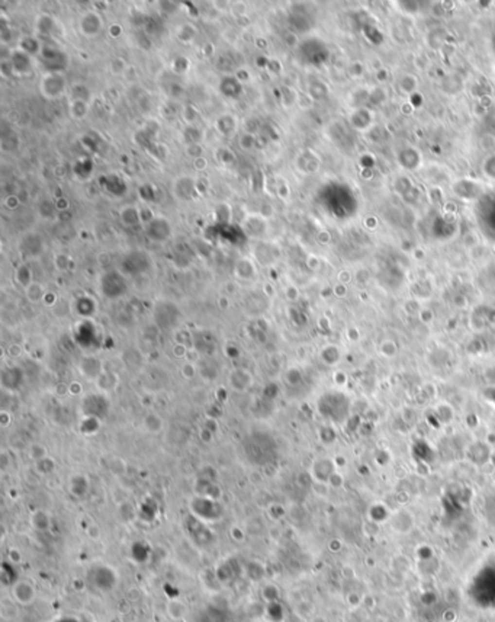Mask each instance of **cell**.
<instances>
[{
    "label": "cell",
    "instance_id": "obj_1",
    "mask_svg": "<svg viewBox=\"0 0 495 622\" xmlns=\"http://www.w3.org/2000/svg\"><path fill=\"white\" fill-rule=\"evenodd\" d=\"M66 91V80L58 73H48L41 82V92L48 99H55L61 96Z\"/></svg>",
    "mask_w": 495,
    "mask_h": 622
},
{
    "label": "cell",
    "instance_id": "obj_2",
    "mask_svg": "<svg viewBox=\"0 0 495 622\" xmlns=\"http://www.w3.org/2000/svg\"><path fill=\"white\" fill-rule=\"evenodd\" d=\"M145 231H147V236L153 241H164L172 233V225L166 218L157 217V218H151L148 221Z\"/></svg>",
    "mask_w": 495,
    "mask_h": 622
},
{
    "label": "cell",
    "instance_id": "obj_3",
    "mask_svg": "<svg viewBox=\"0 0 495 622\" xmlns=\"http://www.w3.org/2000/svg\"><path fill=\"white\" fill-rule=\"evenodd\" d=\"M12 592H13V598H15V601H16L19 605H23V606H28V605L34 604V601H35V598H36L35 587H34L29 582H26V580H23V582H18V583L13 586Z\"/></svg>",
    "mask_w": 495,
    "mask_h": 622
},
{
    "label": "cell",
    "instance_id": "obj_4",
    "mask_svg": "<svg viewBox=\"0 0 495 622\" xmlns=\"http://www.w3.org/2000/svg\"><path fill=\"white\" fill-rule=\"evenodd\" d=\"M80 32L86 37L98 35L102 29V18L96 12H88L80 18Z\"/></svg>",
    "mask_w": 495,
    "mask_h": 622
},
{
    "label": "cell",
    "instance_id": "obj_5",
    "mask_svg": "<svg viewBox=\"0 0 495 622\" xmlns=\"http://www.w3.org/2000/svg\"><path fill=\"white\" fill-rule=\"evenodd\" d=\"M251 380L253 378H251V375H250L248 371L237 369V371L231 372L230 385H231V388H234L237 391H244V390H247L251 385Z\"/></svg>",
    "mask_w": 495,
    "mask_h": 622
},
{
    "label": "cell",
    "instance_id": "obj_6",
    "mask_svg": "<svg viewBox=\"0 0 495 622\" xmlns=\"http://www.w3.org/2000/svg\"><path fill=\"white\" fill-rule=\"evenodd\" d=\"M166 611H167V615H169L173 621L179 622V621H183V620L186 618L188 606H186V604H185V602L175 599V601H170V602L167 604Z\"/></svg>",
    "mask_w": 495,
    "mask_h": 622
},
{
    "label": "cell",
    "instance_id": "obj_7",
    "mask_svg": "<svg viewBox=\"0 0 495 622\" xmlns=\"http://www.w3.org/2000/svg\"><path fill=\"white\" fill-rule=\"evenodd\" d=\"M215 127H216L218 132L224 134V137H231V135L235 132L237 121H235V118H234V116L224 115V116H221V118H218V119H216Z\"/></svg>",
    "mask_w": 495,
    "mask_h": 622
},
{
    "label": "cell",
    "instance_id": "obj_8",
    "mask_svg": "<svg viewBox=\"0 0 495 622\" xmlns=\"http://www.w3.org/2000/svg\"><path fill=\"white\" fill-rule=\"evenodd\" d=\"M110 281H116V290H110L109 291V294H107V297L109 298H115V297H119V295H122L124 294V291H125V284H124V279L121 278V275L119 274H106L103 278H102V285H109V282ZM115 284H112V287H113Z\"/></svg>",
    "mask_w": 495,
    "mask_h": 622
},
{
    "label": "cell",
    "instance_id": "obj_9",
    "mask_svg": "<svg viewBox=\"0 0 495 622\" xmlns=\"http://www.w3.org/2000/svg\"><path fill=\"white\" fill-rule=\"evenodd\" d=\"M180 181V183L183 185V188L182 189H175L173 188V192H175V195L179 198V200H183V201H186V200H191L192 198V194H194V191H195V183H194V179H191V178H186V176H183V178H180L179 179Z\"/></svg>",
    "mask_w": 495,
    "mask_h": 622
},
{
    "label": "cell",
    "instance_id": "obj_10",
    "mask_svg": "<svg viewBox=\"0 0 495 622\" xmlns=\"http://www.w3.org/2000/svg\"><path fill=\"white\" fill-rule=\"evenodd\" d=\"M26 297H28V300H29V301H32V303H38V301H41V300L45 297V291H44V288H42V285H41V284H38V282H32V284L26 288Z\"/></svg>",
    "mask_w": 495,
    "mask_h": 622
},
{
    "label": "cell",
    "instance_id": "obj_11",
    "mask_svg": "<svg viewBox=\"0 0 495 622\" xmlns=\"http://www.w3.org/2000/svg\"><path fill=\"white\" fill-rule=\"evenodd\" d=\"M121 217H122L124 222L128 224V225H134V224L140 222V211L134 207L124 208L122 212H121Z\"/></svg>",
    "mask_w": 495,
    "mask_h": 622
},
{
    "label": "cell",
    "instance_id": "obj_12",
    "mask_svg": "<svg viewBox=\"0 0 495 622\" xmlns=\"http://www.w3.org/2000/svg\"><path fill=\"white\" fill-rule=\"evenodd\" d=\"M295 611L301 618H312L314 617V605L309 601L302 599L295 605Z\"/></svg>",
    "mask_w": 495,
    "mask_h": 622
},
{
    "label": "cell",
    "instance_id": "obj_13",
    "mask_svg": "<svg viewBox=\"0 0 495 622\" xmlns=\"http://www.w3.org/2000/svg\"><path fill=\"white\" fill-rule=\"evenodd\" d=\"M70 112H71V115H73V116H76V118H83V116L88 113V105H86V102H85V99H74V101L71 102Z\"/></svg>",
    "mask_w": 495,
    "mask_h": 622
},
{
    "label": "cell",
    "instance_id": "obj_14",
    "mask_svg": "<svg viewBox=\"0 0 495 622\" xmlns=\"http://www.w3.org/2000/svg\"><path fill=\"white\" fill-rule=\"evenodd\" d=\"M145 426H147V427H148V430H151L153 433H159V432H160V429H161V426H163V421H161V419H160L159 416L150 415V416H147V419H145Z\"/></svg>",
    "mask_w": 495,
    "mask_h": 622
},
{
    "label": "cell",
    "instance_id": "obj_15",
    "mask_svg": "<svg viewBox=\"0 0 495 622\" xmlns=\"http://www.w3.org/2000/svg\"><path fill=\"white\" fill-rule=\"evenodd\" d=\"M396 352H398V348H396V345L392 340H387L381 346V353L384 356H387V358H394L396 355Z\"/></svg>",
    "mask_w": 495,
    "mask_h": 622
},
{
    "label": "cell",
    "instance_id": "obj_16",
    "mask_svg": "<svg viewBox=\"0 0 495 622\" xmlns=\"http://www.w3.org/2000/svg\"><path fill=\"white\" fill-rule=\"evenodd\" d=\"M31 458L32 459H35V461H42L44 458H47V449L42 446V445H39V443H35L32 448H31Z\"/></svg>",
    "mask_w": 495,
    "mask_h": 622
},
{
    "label": "cell",
    "instance_id": "obj_17",
    "mask_svg": "<svg viewBox=\"0 0 495 622\" xmlns=\"http://www.w3.org/2000/svg\"><path fill=\"white\" fill-rule=\"evenodd\" d=\"M346 601H347V605L350 606V608H359L362 604H363V596H360L359 593H356V592H350L349 595H347V598H346Z\"/></svg>",
    "mask_w": 495,
    "mask_h": 622
},
{
    "label": "cell",
    "instance_id": "obj_18",
    "mask_svg": "<svg viewBox=\"0 0 495 622\" xmlns=\"http://www.w3.org/2000/svg\"><path fill=\"white\" fill-rule=\"evenodd\" d=\"M182 375L186 378V380H191V378H194L195 375H196V365L194 364V362H186L183 366H182Z\"/></svg>",
    "mask_w": 495,
    "mask_h": 622
},
{
    "label": "cell",
    "instance_id": "obj_19",
    "mask_svg": "<svg viewBox=\"0 0 495 622\" xmlns=\"http://www.w3.org/2000/svg\"><path fill=\"white\" fill-rule=\"evenodd\" d=\"M328 486L330 487H333V489H340L341 486H343V483H344V478H343V476L340 474V473H337V471H334L331 476H330V478H328Z\"/></svg>",
    "mask_w": 495,
    "mask_h": 622
},
{
    "label": "cell",
    "instance_id": "obj_20",
    "mask_svg": "<svg viewBox=\"0 0 495 622\" xmlns=\"http://www.w3.org/2000/svg\"><path fill=\"white\" fill-rule=\"evenodd\" d=\"M7 611H12V612L18 614V609H16V606H15L13 601L3 599V602H1V617H3L4 620H7V615H9V612H7Z\"/></svg>",
    "mask_w": 495,
    "mask_h": 622
},
{
    "label": "cell",
    "instance_id": "obj_21",
    "mask_svg": "<svg viewBox=\"0 0 495 622\" xmlns=\"http://www.w3.org/2000/svg\"><path fill=\"white\" fill-rule=\"evenodd\" d=\"M88 535L92 538V539H98L100 536V529L98 525H90L89 528H88Z\"/></svg>",
    "mask_w": 495,
    "mask_h": 622
},
{
    "label": "cell",
    "instance_id": "obj_22",
    "mask_svg": "<svg viewBox=\"0 0 495 622\" xmlns=\"http://www.w3.org/2000/svg\"><path fill=\"white\" fill-rule=\"evenodd\" d=\"M186 353H188V349L183 343H179V345L175 346V355L177 358H183V356H186Z\"/></svg>",
    "mask_w": 495,
    "mask_h": 622
},
{
    "label": "cell",
    "instance_id": "obj_23",
    "mask_svg": "<svg viewBox=\"0 0 495 622\" xmlns=\"http://www.w3.org/2000/svg\"><path fill=\"white\" fill-rule=\"evenodd\" d=\"M126 598H128L131 602H137V601H140V598H141V592H140V590H137L135 587H132V589L126 593Z\"/></svg>",
    "mask_w": 495,
    "mask_h": 622
},
{
    "label": "cell",
    "instance_id": "obj_24",
    "mask_svg": "<svg viewBox=\"0 0 495 622\" xmlns=\"http://www.w3.org/2000/svg\"><path fill=\"white\" fill-rule=\"evenodd\" d=\"M69 393H70V394H73V396L80 394V393H82L80 384H79V383H71V384H70V387H69Z\"/></svg>",
    "mask_w": 495,
    "mask_h": 622
},
{
    "label": "cell",
    "instance_id": "obj_25",
    "mask_svg": "<svg viewBox=\"0 0 495 622\" xmlns=\"http://www.w3.org/2000/svg\"><path fill=\"white\" fill-rule=\"evenodd\" d=\"M341 574L346 577V579H352V577H354V570L352 568V567H349V566H344L343 568H341Z\"/></svg>",
    "mask_w": 495,
    "mask_h": 622
},
{
    "label": "cell",
    "instance_id": "obj_26",
    "mask_svg": "<svg viewBox=\"0 0 495 622\" xmlns=\"http://www.w3.org/2000/svg\"><path fill=\"white\" fill-rule=\"evenodd\" d=\"M9 355L13 356V358H18V356L22 355V350H20V348L18 345H13V346L9 348Z\"/></svg>",
    "mask_w": 495,
    "mask_h": 622
},
{
    "label": "cell",
    "instance_id": "obj_27",
    "mask_svg": "<svg viewBox=\"0 0 495 622\" xmlns=\"http://www.w3.org/2000/svg\"><path fill=\"white\" fill-rule=\"evenodd\" d=\"M309 622H328V620L325 617H322V615H314Z\"/></svg>",
    "mask_w": 495,
    "mask_h": 622
},
{
    "label": "cell",
    "instance_id": "obj_28",
    "mask_svg": "<svg viewBox=\"0 0 495 622\" xmlns=\"http://www.w3.org/2000/svg\"><path fill=\"white\" fill-rule=\"evenodd\" d=\"M365 561H368V563L371 564V567H373V566H375V560H373V558H366Z\"/></svg>",
    "mask_w": 495,
    "mask_h": 622
}]
</instances>
